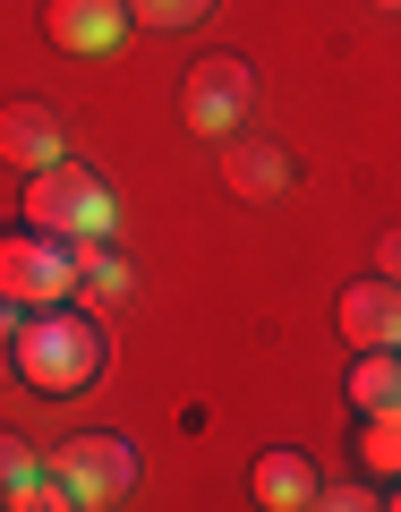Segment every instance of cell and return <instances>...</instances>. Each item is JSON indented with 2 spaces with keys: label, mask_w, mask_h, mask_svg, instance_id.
Masks as SVG:
<instances>
[{
  "label": "cell",
  "mask_w": 401,
  "mask_h": 512,
  "mask_svg": "<svg viewBox=\"0 0 401 512\" xmlns=\"http://www.w3.org/2000/svg\"><path fill=\"white\" fill-rule=\"evenodd\" d=\"M9 359H18V376L35 393H86L103 376V325L86 308H43L35 325H18Z\"/></svg>",
  "instance_id": "cell-1"
},
{
  "label": "cell",
  "mask_w": 401,
  "mask_h": 512,
  "mask_svg": "<svg viewBox=\"0 0 401 512\" xmlns=\"http://www.w3.org/2000/svg\"><path fill=\"white\" fill-rule=\"evenodd\" d=\"M26 231H52V239H94V231H111V197H103V180H94L86 163H52V171H35V188H26Z\"/></svg>",
  "instance_id": "cell-2"
},
{
  "label": "cell",
  "mask_w": 401,
  "mask_h": 512,
  "mask_svg": "<svg viewBox=\"0 0 401 512\" xmlns=\"http://www.w3.org/2000/svg\"><path fill=\"white\" fill-rule=\"evenodd\" d=\"M0 291L18 308H60L77 291V248L52 231H0Z\"/></svg>",
  "instance_id": "cell-3"
},
{
  "label": "cell",
  "mask_w": 401,
  "mask_h": 512,
  "mask_svg": "<svg viewBox=\"0 0 401 512\" xmlns=\"http://www.w3.org/2000/svg\"><path fill=\"white\" fill-rule=\"evenodd\" d=\"M52 478L69 487V504H111V495L137 487V444H120V436H69L52 453Z\"/></svg>",
  "instance_id": "cell-4"
},
{
  "label": "cell",
  "mask_w": 401,
  "mask_h": 512,
  "mask_svg": "<svg viewBox=\"0 0 401 512\" xmlns=\"http://www.w3.org/2000/svg\"><path fill=\"white\" fill-rule=\"evenodd\" d=\"M180 120L197 128V137H231V128L248 120V69H239L231 52H205L197 69L180 77Z\"/></svg>",
  "instance_id": "cell-5"
},
{
  "label": "cell",
  "mask_w": 401,
  "mask_h": 512,
  "mask_svg": "<svg viewBox=\"0 0 401 512\" xmlns=\"http://www.w3.org/2000/svg\"><path fill=\"white\" fill-rule=\"evenodd\" d=\"M43 35L60 52H77V60H103V52H120L128 9L120 0H43Z\"/></svg>",
  "instance_id": "cell-6"
},
{
  "label": "cell",
  "mask_w": 401,
  "mask_h": 512,
  "mask_svg": "<svg viewBox=\"0 0 401 512\" xmlns=\"http://www.w3.org/2000/svg\"><path fill=\"white\" fill-rule=\"evenodd\" d=\"M333 325H342L350 350H401V282H350L342 308H333Z\"/></svg>",
  "instance_id": "cell-7"
},
{
  "label": "cell",
  "mask_w": 401,
  "mask_h": 512,
  "mask_svg": "<svg viewBox=\"0 0 401 512\" xmlns=\"http://www.w3.org/2000/svg\"><path fill=\"white\" fill-rule=\"evenodd\" d=\"M60 154H69V120H60L52 103H9V111H0V163L52 171Z\"/></svg>",
  "instance_id": "cell-8"
},
{
  "label": "cell",
  "mask_w": 401,
  "mask_h": 512,
  "mask_svg": "<svg viewBox=\"0 0 401 512\" xmlns=\"http://www.w3.org/2000/svg\"><path fill=\"white\" fill-rule=\"evenodd\" d=\"M222 180H231L248 205H274V197H291V154L265 146V137H231V154H222Z\"/></svg>",
  "instance_id": "cell-9"
},
{
  "label": "cell",
  "mask_w": 401,
  "mask_h": 512,
  "mask_svg": "<svg viewBox=\"0 0 401 512\" xmlns=\"http://www.w3.org/2000/svg\"><path fill=\"white\" fill-rule=\"evenodd\" d=\"M256 504H265V512H308L316 504L308 453H256Z\"/></svg>",
  "instance_id": "cell-10"
},
{
  "label": "cell",
  "mask_w": 401,
  "mask_h": 512,
  "mask_svg": "<svg viewBox=\"0 0 401 512\" xmlns=\"http://www.w3.org/2000/svg\"><path fill=\"white\" fill-rule=\"evenodd\" d=\"M350 402H359V419L401 410V350H359V367H350Z\"/></svg>",
  "instance_id": "cell-11"
},
{
  "label": "cell",
  "mask_w": 401,
  "mask_h": 512,
  "mask_svg": "<svg viewBox=\"0 0 401 512\" xmlns=\"http://www.w3.org/2000/svg\"><path fill=\"white\" fill-rule=\"evenodd\" d=\"M120 291H128V265H120V256L77 248V291H69V299H86V308H111Z\"/></svg>",
  "instance_id": "cell-12"
},
{
  "label": "cell",
  "mask_w": 401,
  "mask_h": 512,
  "mask_svg": "<svg viewBox=\"0 0 401 512\" xmlns=\"http://www.w3.org/2000/svg\"><path fill=\"white\" fill-rule=\"evenodd\" d=\"M120 9H128L137 26H154V35H180V26H197L214 0H120Z\"/></svg>",
  "instance_id": "cell-13"
},
{
  "label": "cell",
  "mask_w": 401,
  "mask_h": 512,
  "mask_svg": "<svg viewBox=\"0 0 401 512\" xmlns=\"http://www.w3.org/2000/svg\"><path fill=\"white\" fill-rule=\"evenodd\" d=\"M26 478H43L35 444H26V436H9V427H0V504H9V495H18Z\"/></svg>",
  "instance_id": "cell-14"
},
{
  "label": "cell",
  "mask_w": 401,
  "mask_h": 512,
  "mask_svg": "<svg viewBox=\"0 0 401 512\" xmlns=\"http://www.w3.org/2000/svg\"><path fill=\"white\" fill-rule=\"evenodd\" d=\"M367 461H376L384 478H401V410H384V419H367Z\"/></svg>",
  "instance_id": "cell-15"
},
{
  "label": "cell",
  "mask_w": 401,
  "mask_h": 512,
  "mask_svg": "<svg viewBox=\"0 0 401 512\" xmlns=\"http://www.w3.org/2000/svg\"><path fill=\"white\" fill-rule=\"evenodd\" d=\"M0 512H77V504H69V487H60V478L43 470V478H26V487L9 495V504H0Z\"/></svg>",
  "instance_id": "cell-16"
},
{
  "label": "cell",
  "mask_w": 401,
  "mask_h": 512,
  "mask_svg": "<svg viewBox=\"0 0 401 512\" xmlns=\"http://www.w3.org/2000/svg\"><path fill=\"white\" fill-rule=\"evenodd\" d=\"M308 512H384V504H376V495H367V487H333V495H316Z\"/></svg>",
  "instance_id": "cell-17"
},
{
  "label": "cell",
  "mask_w": 401,
  "mask_h": 512,
  "mask_svg": "<svg viewBox=\"0 0 401 512\" xmlns=\"http://www.w3.org/2000/svg\"><path fill=\"white\" fill-rule=\"evenodd\" d=\"M376 256H384V282H401V222H393V231L376 239Z\"/></svg>",
  "instance_id": "cell-18"
},
{
  "label": "cell",
  "mask_w": 401,
  "mask_h": 512,
  "mask_svg": "<svg viewBox=\"0 0 401 512\" xmlns=\"http://www.w3.org/2000/svg\"><path fill=\"white\" fill-rule=\"evenodd\" d=\"M9 342H18V299L0 291V350H9Z\"/></svg>",
  "instance_id": "cell-19"
},
{
  "label": "cell",
  "mask_w": 401,
  "mask_h": 512,
  "mask_svg": "<svg viewBox=\"0 0 401 512\" xmlns=\"http://www.w3.org/2000/svg\"><path fill=\"white\" fill-rule=\"evenodd\" d=\"M384 512H401V495H393V504H384Z\"/></svg>",
  "instance_id": "cell-20"
},
{
  "label": "cell",
  "mask_w": 401,
  "mask_h": 512,
  "mask_svg": "<svg viewBox=\"0 0 401 512\" xmlns=\"http://www.w3.org/2000/svg\"><path fill=\"white\" fill-rule=\"evenodd\" d=\"M384 9H401V0H384Z\"/></svg>",
  "instance_id": "cell-21"
}]
</instances>
